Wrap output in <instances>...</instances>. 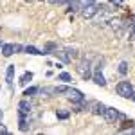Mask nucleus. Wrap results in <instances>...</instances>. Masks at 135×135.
Returning <instances> with one entry per match:
<instances>
[{"instance_id":"nucleus-1","label":"nucleus","mask_w":135,"mask_h":135,"mask_svg":"<svg viewBox=\"0 0 135 135\" xmlns=\"http://www.w3.org/2000/svg\"><path fill=\"white\" fill-rule=\"evenodd\" d=\"M94 0H70L67 4V11L69 13H79L81 9H85L86 6H90Z\"/></svg>"},{"instance_id":"nucleus-2","label":"nucleus","mask_w":135,"mask_h":135,"mask_svg":"<svg viewBox=\"0 0 135 135\" xmlns=\"http://www.w3.org/2000/svg\"><path fill=\"white\" fill-rule=\"evenodd\" d=\"M103 117L106 119V121H110V123H114V121H117V119H121V121H123V119H126V115L121 114L119 110H115L114 106H106Z\"/></svg>"},{"instance_id":"nucleus-3","label":"nucleus","mask_w":135,"mask_h":135,"mask_svg":"<svg viewBox=\"0 0 135 135\" xmlns=\"http://www.w3.org/2000/svg\"><path fill=\"white\" fill-rule=\"evenodd\" d=\"M115 92H117V95H121V97H130V94L133 92V86H132V83L130 81H121V83L115 86Z\"/></svg>"},{"instance_id":"nucleus-4","label":"nucleus","mask_w":135,"mask_h":135,"mask_svg":"<svg viewBox=\"0 0 135 135\" xmlns=\"http://www.w3.org/2000/svg\"><path fill=\"white\" fill-rule=\"evenodd\" d=\"M78 72L81 74V78H83V79L92 78V72H90V61H88L86 58H83V60L79 61V65H78Z\"/></svg>"},{"instance_id":"nucleus-5","label":"nucleus","mask_w":135,"mask_h":135,"mask_svg":"<svg viewBox=\"0 0 135 135\" xmlns=\"http://www.w3.org/2000/svg\"><path fill=\"white\" fill-rule=\"evenodd\" d=\"M86 110H90L92 114L95 115H103L104 110H106V106L103 103H99V101H86Z\"/></svg>"},{"instance_id":"nucleus-6","label":"nucleus","mask_w":135,"mask_h":135,"mask_svg":"<svg viewBox=\"0 0 135 135\" xmlns=\"http://www.w3.org/2000/svg\"><path fill=\"white\" fill-rule=\"evenodd\" d=\"M99 6H101V4L92 2L90 6H86V7H85V9H81L79 13H81V16H83V18H92V16H95V15L99 13Z\"/></svg>"},{"instance_id":"nucleus-7","label":"nucleus","mask_w":135,"mask_h":135,"mask_svg":"<svg viewBox=\"0 0 135 135\" xmlns=\"http://www.w3.org/2000/svg\"><path fill=\"white\" fill-rule=\"evenodd\" d=\"M65 94H67V97H69V99H70L72 103H81V101H85L83 92H79L78 88H70V86H69Z\"/></svg>"},{"instance_id":"nucleus-8","label":"nucleus","mask_w":135,"mask_h":135,"mask_svg":"<svg viewBox=\"0 0 135 135\" xmlns=\"http://www.w3.org/2000/svg\"><path fill=\"white\" fill-rule=\"evenodd\" d=\"M31 112V103H29V99L25 97V99H22L20 103H18V115L20 117H27Z\"/></svg>"},{"instance_id":"nucleus-9","label":"nucleus","mask_w":135,"mask_h":135,"mask_svg":"<svg viewBox=\"0 0 135 135\" xmlns=\"http://www.w3.org/2000/svg\"><path fill=\"white\" fill-rule=\"evenodd\" d=\"M92 79L95 85H99V86H106V79H104V76L101 74V70H97V72L92 74Z\"/></svg>"},{"instance_id":"nucleus-10","label":"nucleus","mask_w":135,"mask_h":135,"mask_svg":"<svg viewBox=\"0 0 135 135\" xmlns=\"http://www.w3.org/2000/svg\"><path fill=\"white\" fill-rule=\"evenodd\" d=\"M2 54L6 58H9L15 54V43H2Z\"/></svg>"},{"instance_id":"nucleus-11","label":"nucleus","mask_w":135,"mask_h":135,"mask_svg":"<svg viewBox=\"0 0 135 135\" xmlns=\"http://www.w3.org/2000/svg\"><path fill=\"white\" fill-rule=\"evenodd\" d=\"M13 78H15V65H9L6 70V81L9 86H13Z\"/></svg>"},{"instance_id":"nucleus-12","label":"nucleus","mask_w":135,"mask_h":135,"mask_svg":"<svg viewBox=\"0 0 135 135\" xmlns=\"http://www.w3.org/2000/svg\"><path fill=\"white\" fill-rule=\"evenodd\" d=\"M63 51H65V54H67V58H69L70 61H72L74 58H78V51H76L74 47H67V49H63Z\"/></svg>"},{"instance_id":"nucleus-13","label":"nucleus","mask_w":135,"mask_h":135,"mask_svg":"<svg viewBox=\"0 0 135 135\" xmlns=\"http://www.w3.org/2000/svg\"><path fill=\"white\" fill-rule=\"evenodd\" d=\"M23 51L27 52V54H31V56H40V54H42V51H40V49H36V47H32V45L23 47Z\"/></svg>"},{"instance_id":"nucleus-14","label":"nucleus","mask_w":135,"mask_h":135,"mask_svg":"<svg viewBox=\"0 0 135 135\" xmlns=\"http://www.w3.org/2000/svg\"><path fill=\"white\" fill-rule=\"evenodd\" d=\"M31 79H32V72H29V70H27V72H23V76L20 78V85H22V86H25V85L29 83Z\"/></svg>"},{"instance_id":"nucleus-15","label":"nucleus","mask_w":135,"mask_h":135,"mask_svg":"<svg viewBox=\"0 0 135 135\" xmlns=\"http://www.w3.org/2000/svg\"><path fill=\"white\" fill-rule=\"evenodd\" d=\"M133 124H135V121H130V119H123V124L119 126V132H124V130H128V128H132Z\"/></svg>"},{"instance_id":"nucleus-16","label":"nucleus","mask_w":135,"mask_h":135,"mask_svg":"<svg viewBox=\"0 0 135 135\" xmlns=\"http://www.w3.org/2000/svg\"><path fill=\"white\" fill-rule=\"evenodd\" d=\"M36 94H38V86H29V88L23 90V95H25L27 99H29L31 95H36Z\"/></svg>"},{"instance_id":"nucleus-17","label":"nucleus","mask_w":135,"mask_h":135,"mask_svg":"<svg viewBox=\"0 0 135 135\" xmlns=\"http://www.w3.org/2000/svg\"><path fill=\"white\" fill-rule=\"evenodd\" d=\"M56 117L61 119V121H65V119L70 117V112H69V110H58V112H56Z\"/></svg>"},{"instance_id":"nucleus-18","label":"nucleus","mask_w":135,"mask_h":135,"mask_svg":"<svg viewBox=\"0 0 135 135\" xmlns=\"http://www.w3.org/2000/svg\"><path fill=\"white\" fill-rule=\"evenodd\" d=\"M20 132H29V123L25 121V117H20Z\"/></svg>"},{"instance_id":"nucleus-19","label":"nucleus","mask_w":135,"mask_h":135,"mask_svg":"<svg viewBox=\"0 0 135 135\" xmlns=\"http://www.w3.org/2000/svg\"><path fill=\"white\" fill-rule=\"evenodd\" d=\"M54 54H56V56H58V58H60L61 61H65V63H69V61H70V60L67 58V54H65V51H54Z\"/></svg>"},{"instance_id":"nucleus-20","label":"nucleus","mask_w":135,"mask_h":135,"mask_svg":"<svg viewBox=\"0 0 135 135\" xmlns=\"http://www.w3.org/2000/svg\"><path fill=\"white\" fill-rule=\"evenodd\" d=\"M58 79H60V81H65V83H69V81L72 79V76H70L69 72H61L60 76H58Z\"/></svg>"},{"instance_id":"nucleus-21","label":"nucleus","mask_w":135,"mask_h":135,"mask_svg":"<svg viewBox=\"0 0 135 135\" xmlns=\"http://www.w3.org/2000/svg\"><path fill=\"white\" fill-rule=\"evenodd\" d=\"M126 72H128V63L121 61V65H119V74H123V76H124Z\"/></svg>"},{"instance_id":"nucleus-22","label":"nucleus","mask_w":135,"mask_h":135,"mask_svg":"<svg viewBox=\"0 0 135 135\" xmlns=\"http://www.w3.org/2000/svg\"><path fill=\"white\" fill-rule=\"evenodd\" d=\"M67 88H69L67 85H60V86H56V94H65Z\"/></svg>"},{"instance_id":"nucleus-23","label":"nucleus","mask_w":135,"mask_h":135,"mask_svg":"<svg viewBox=\"0 0 135 135\" xmlns=\"http://www.w3.org/2000/svg\"><path fill=\"white\" fill-rule=\"evenodd\" d=\"M45 2H49V4H69L70 0H45Z\"/></svg>"},{"instance_id":"nucleus-24","label":"nucleus","mask_w":135,"mask_h":135,"mask_svg":"<svg viewBox=\"0 0 135 135\" xmlns=\"http://www.w3.org/2000/svg\"><path fill=\"white\" fill-rule=\"evenodd\" d=\"M20 51H23V47L18 45V43H15V52H20Z\"/></svg>"},{"instance_id":"nucleus-25","label":"nucleus","mask_w":135,"mask_h":135,"mask_svg":"<svg viewBox=\"0 0 135 135\" xmlns=\"http://www.w3.org/2000/svg\"><path fill=\"white\" fill-rule=\"evenodd\" d=\"M0 133H7V128L2 124V123H0Z\"/></svg>"},{"instance_id":"nucleus-26","label":"nucleus","mask_w":135,"mask_h":135,"mask_svg":"<svg viewBox=\"0 0 135 135\" xmlns=\"http://www.w3.org/2000/svg\"><path fill=\"white\" fill-rule=\"evenodd\" d=\"M132 40H135V23L132 25Z\"/></svg>"},{"instance_id":"nucleus-27","label":"nucleus","mask_w":135,"mask_h":135,"mask_svg":"<svg viewBox=\"0 0 135 135\" xmlns=\"http://www.w3.org/2000/svg\"><path fill=\"white\" fill-rule=\"evenodd\" d=\"M128 99H132V101H135V92H132V94H130V97H128Z\"/></svg>"},{"instance_id":"nucleus-28","label":"nucleus","mask_w":135,"mask_h":135,"mask_svg":"<svg viewBox=\"0 0 135 135\" xmlns=\"http://www.w3.org/2000/svg\"><path fill=\"white\" fill-rule=\"evenodd\" d=\"M119 2H123V0H110V4H119Z\"/></svg>"},{"instance_id":"nucleus-29","label":"nucleus","mask_w":135,"mask_h":135,"mask_svg":"<svg viewBox=\"0 0 135 135\" xmlns=\"http://www.w3.org/2000/svg\"><path fill=\"white\" fill-rule=\"evenodd\" d=\"M2 119H4V112L0 110V121H2Z\"/></svg>"},{"instance_id":"nucleus-30","label":"nucleus","mask_w":135,"mask_h":135,"mask_svg":"<svg viewBox=\"0 0 135 135\" xmlns=\"http://www.w3.org/2000/svg\"><path fill=\"white\" fill-rule=\"evenodd\" d=\"M27 2H34V0H27Z\"/></svg>"},{"instance_id":"nucleus-31","label":"nucleus","mask_w":135,"mask_h":135,"mask_svg":"<svg viewBox=\"0 0 135 135\" xmlns=\"http://www.w3.org/2000/svg\"><path fill=\"white\" fill-rule=\"evenodd\" d=\"M0 47H2V42H0Z\"/></svg>"}]
</instances>
